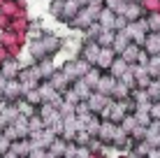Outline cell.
Here are the masks:
<instances>
[{"instance_id":"6da1fadb","label":"cell","mask_w":160,"mask_h":158,"mask_svg":"<svg viewBox=\"0 0 160 158\" xmlns=\"http://www.w3.org/2000/svg\"><path fill=\"white\" fill-rule=\"evenodd\" d=\"M128 3H135V0H128ZM137 3H139V0H137Z\"/></svg>"}]
</instances>
